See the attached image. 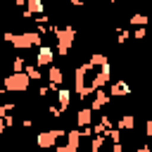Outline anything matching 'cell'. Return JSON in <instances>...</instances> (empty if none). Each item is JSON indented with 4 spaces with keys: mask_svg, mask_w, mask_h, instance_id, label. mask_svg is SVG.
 <instances>
[{
    "mask_svg": "<svg viewBox=\"0 0 152 152\" xmlns=\"http://www.w3.org/2000/svg\"><path fill=\"white\" fill-rule=\"evenodd\" d=\"M24 66H26L24 57H14V59H12V71H10V74H21V71H24Z\"/></svg>",
    "mask_w": 152,
    "mask_h": 152,
    "instance_id": "18",
    "label": "cell"
},
{
    "mask_svg": "<svg viewBox=\"0 0 152 152\" xmlns=\"http://www.w3.org/2000/svg\"><path fill=\"white\" fill-rule=\"evenodd\" d=\"M128 36H131V33H128L126 28H119V31H116V43H119V45H124V43L128 40Z\"/></svg>",
    "mask_w": 152,
    "mask_h": 152,
    "instance_id": "20",
    "label": "cell"
},
{
    "mask_svg": "<svg viewBox=\"0 0 152 152\" xmlns=\"http://www.w3.org/2000/svg\"><path fill=\"white\" fill-rule=\"evenodd\" d=\"M62 135H66V131H62V128H50V131H43V133H38L36 142H38V147H40V150H52Z\"/></svg>",
    "mask_w": 152,
    "mask_h": 152,
    "instance_id": "4",
    "label": "cell"
},
{
    "mask_svg": "<svg viewBox=\"0 0 152 152\" xmlns=\"http://www.w3.org/2000/svg\"><path fill=\"white\" fill-rule=\"evenodd\" d=\"M50 33L57 38V55L66 57L71 45H74V40H76V28L74 26H52Z\"/></svg>",
    "mask_w": 152,
    "mask_h": 152,
    "instance_id": "1",
    "label": "cell"
},
{
    "mask_svg": "<svg viewBox=\"0 0 152 152\" xmlns=\"http://www.w3.org/2000/svg\"><path fill=\"white\" fill-rule=\"evenodd\" d=\"M112 152H124V145H121V142H114V147H112Z\"/></svg>",
    "mask_w": 152,
    "mask_h": 152,
    "instance_id": "27",
    "label": "cell"
},
{
    "mask_svg": "<svg viewBox=\"0 0 152 152\" xmlns=\"http://www.w3.org/2000/svg\"><path fill=\"white\" fill-rule=\"evenodd\" d=\"M24 7H26V12H28L31 17H40V14H43V2H40V0H26Z\"/></svg>",
    "mask_w": 152,
    "mask_h": 152,
    "instance_id": "13",
    "label": "cell"
},
{
    "mask_svg": "<svg viewBox=\"0 0 152 152\" xmlns=\"http://www.w3.org/2000/svg\"><path fill=\"white\" fill-rule=\"evenodd\" d=\"M7 128H5V121H2V116H0V133H5Z\"/></svg>",
    "mask_w": 152,
    "mask_h": 152,
    "instance_id": "29",
    "label": "cell"
},
{
    "mask_svg": "<svg viewBox=\"0 0 152 152\" xmlns=\"http://www.w3.org/2000/svg\"><path fill=\"white\" fill-rule=\"evenodd\" d=\"M57 107H59V112L64 114L66 109H69V102H71V90H66V88H59L57 90Z\"/></svg>",
    "mask_w": 152,
    "mask_h": 152,
    "instance_id": "12",
    "label": "cell"
},
{
    "mask_svg": "<svg viewBox=\"0 0 152 152\" xmlns=\"http://www.w3.org/2000/svg\"><path fill=\"white\" fill-rule=\"evenodd\" d=\"M135 128V116L133 114H121L119 116V121H116V131H133Z\"/></svg>",
    "mask_w": 152,
    "mask_h": 152,
    "instance_id": "11",
    "label": "cell"
},
{
    "mask_svg": "<svg viewBox=\"0 0 152 152\" xmlns=\"http://www.w3.org/2000/svg\"><path fill=\"white\" fill-rule=\"evenodd\" d=\"M88 64H90V69H100V66H104V64H109V62H107V57H104L102 52H95V55H90Z\"/></svg>",
    "mask_w": 152,
    "mask_h": 152,
    "instance_id": "14",
    "label": "cell"
},
{
    "mask_svg": "<svg viewBox=\"0 0 152 152\" xmlns=\"http://www.w3.org/2000/svg\"><path fill=\"white\" fill-rule=\"evenodd\" d=\"M145 135H152V121H145Z\"/></svg>",
    "mask_w": 152,
    "mask_h": 152,
    "instance_id": "25",
    "label": "cell"
},
{
    "mask_svg": "<svg viewBox=\"0 0 152 152\" xmlns=\"http://www.w3.org/2000/svg\"><path fill=\"white\" fill-rule=\"evenodd\" d=\"M12 38H14V33H12V31H5V33L0 36V40H5V43H12Z\"/></svg>",
    "mask_w": 152,
    "mask_h": 152,
    "instance_id": "23",
    "label": "cell"
},
{
    "mask_svg": "<svg viewBox=\"0 0 152 152\" xmlns=\"http://www.w3.org/2000/svg\"><path fill=\"white\" fill-rule=\"evenodd\" d=\"M24 74L28 76V81H40V78H43V74H40V69H38L36 64H26V66H24Z\"/></svg>",
    "mask_w": 152,
    "mask_h": 152,
    "instance_id": "15",
    "label": "cell"
},
{
    "mask_svg": "<svg viewBox=\"0 0 152 152\" xmlns=\"http://www.w3.org/2000/svg\"><path fill=\"white\" fill-rule=\"evenodd\" d=\"M52 152H66V147H64V145H55V147H52Z\"/></svg>",
    "mask_w": 152,
    "mask_h": 152,
    "instance_id": "28",
    "label": "cell"
},
{
    "mask_svg": "<svg viewBox=\"0 0 152 152\" xmlns=\"http://www.w3.org/2000/svg\"><path fill=\"white\" fill-rule=\"evenodd\" d=\"M21 126H24V128H31V126H33V119H24Z\"/></svg>",
    "mask_w": 152,
    "mask_h": 152,
    "instance_id": "26",
    "label": "cell"
},
{
    "mask_svg": "<svg viewBox=\"0 0 152 152\" xmlns=\"http://www.w3.org/2000/svg\"><path fill=\"white\" fill-rule=\"evenodd\" d=\"M128 21H131V26H135V28H145V26H147V17H142V14H133Z\"/></svg>",
    "mask_w": 152,
    "mask_h": 152,
    "instance_id": "17",
    "label": "cell"
},
{
    "mask_svg": "<svg viewBox=\"0 0 152 152\" xmlns=\"http://www.w3.org/2000/svg\"><path fill=\"white\" fill-rule=\"evenodd\" d=\"M107 104H109V95H107L104 90H95V93H93V102H90L88 109H90V112H102Z\"/></svg>",
    "mask_w": 152,
    "mask_h": 152,
    "instance_id": "7",
    "label": "cell"
},
{
    "mask_svg": "<svg viewBox=\"0 0 152 152\" xmlns=\"http://www.w3.org/2000/svg\"><path fill=\"white\" fill-rule=\"evenodd\" d=\"M52 59H55V50L50 45H40L38 48V55H36V66H52Z\"/></svg>",
    "mask_w": 152,
    "mask_h": 152,
    "instance_id": "5",
    "label": "cell"
},
{
    "mask_svg": "<svg viewBox=\"0 0 152 152\" xmlns=\"http://www.w3.org/2000/svg\"><path fill=\"white\" fill-rule=\"evenodd\" d=\"M104 140H107L104 135H93L90 138V152H100L104 147Z\"/></svg>",
    "mask_w": 152,
    "mask_h": 152,
    "instance_id": "16",
    "label": "cell"
},
{
    "mask_svg": "<svg viewBox=\"0 0 152 152\" xmlns=\"http://www.w3.org/2000/svg\"><path fill=\"white\" fill-rule=\"evenodd\" d=\"M48 81H50L48 86H52L55 90H59V88H62V83H64V71H62L59 66H55V64H52V66H48Z\"/></svg>",
    "mask_w": 152,
    "mask_h": 152,
    "instance_id": "6",
    "label": "cell"
},
{
    "mask_svg": "<svg viewBox=\"0 0 152 152\" xmlns=\"http://www.w3.org/2000/svg\"><path fill=\"white\" fill-rule=\"evenodd\" d=\"M64 147H66V152H78V150H81V138H78V131H76V128L66 133Z\"/></svg>",
    "mask_w": 152,
    "mask_h": 152,
    "instance_id": "10",
    "label": "cell"
},
{
    "mask_svg": "<svg viewBox=\"0 0 152 152\" xmlns=\"http://www.w3.org/2000/svg\"><path fill=\"white\" fill-rule=\"evenodd\" d=\"M104 138H109L112 142H121V131H116V128H109V131L104 133Z\"/></svg>",
    "mask_w": 152,
    "mask_h": 152,
    "instance_id": "19",
    "label": "cell"
},
{
    "mask_svg": "<svg viewBox=\"0 0 152 152\" xmlns=\"http://www.w3.org/2000/svg\"><path fill=\"white\" fill-rule=\"evenodd\" d=\"M12 48H17V50H28V48H40L43 45V36H38L36 31H24V33H14V38H12V43H10Z\"/></svg>",
    "mask_w": 152,
    "mask_h": 152,
    "instance_id": "2",
    "label": "cell"
},
{
    "mask_svg": "<svg viewBox=\"0 0 152 152\" xmlns=\"http://www.w3.org/2000/svg\"><path fill=\"white\" fill-rule=\"evenodd\" d=\"M107 95L126 97V95H131V88H128V83H126V81H114V83L109 86V93H107Z\"/></svg>",
    "mask_w": 152,
    "mask_h": 152,
    "instance_id": "8",
    "label": "cell"
},
{
    "mask_svg": "<svg viewBox=\"0 0 152 152\" xmlns=\"http://www.w3.org/2000/svg\"><path fill=\"white\" fill-rule=\"evenodd\" d=\"M2 121H5V128H12V126H14V116H12V114H5Z\"/></svg>",
    "mask_w": 152,
    "mask_h": 152,
    "instance_id": "22",
    "label": "cell"
},
{
    "mask_svg": "<svg viewBox=\"0 0 152 152\" xmlns=\"http://www.w3.org/2000/svg\"><path fill=\"white\" fill-rule=\"evenodd\" d=\"M138 152H152V150H150V147H147V145H142V147H140V150H138Z\"/></svg>",
    "mask_w": 152,
    "mask_h": 152,
    "instance_id": "30",
    "label": "cell"
},
{
    "mask_svg": "<svg viewBox=\"0 0 152 152\" xmlns=\"http://www.w3.org/2000/svg\"><path fill=\"white\" fill-rule=\"evenodd\" d=\"M48 112H50V116H57V119L62 116V112H59V107H57V104H50V107H48Z\"/></svg>",
    "mask_w": 152,
    "mask_h": 152,
    "instance_id": "21",
    "label": "cell"
},
{
    "mask_svg": "<svg viewBox=\"0 0 152 152\" xmlns=\"http://www.w3.org/2000/svg\"><path fill=\"white\" fill-rule=\"evenodd\" d=\"M90 124H93V112H90L88 107L78 109V112H76V128H86V126H90Z\"/></svg>",
    "mask_w": 152,
    "mask_h": 152,
    "instance_id": "9",
    "label": "cell"
},
{
    "mask_svg": "<svg viewBox=\"0 0 152 152\" xmlns=\"http://www.w3.org/2000/svg\"><path fill=\"white\" fill-rule=\"evenodd\" d=\"M133 36H135L138 40H140V38H145V28H135V31H133Z\"/></svg>",
    "mask_w": 152,
    "mask_h": 152,
    "instance_id": "24",
    "label": "cell"
},
{
    "mask_svg": "<svg viewBox=\"0 0 152 152\" xmlns=\"http://www.w3.org/2000/svg\"><path fill=\"white\" fill-rule=\"evenodd\" d=\"M28 86H31V81H28V76H26L24 71H21V74H7V76L2 78L5 93H26Z\"/></svg>",
    "mask_w": 152,
    "mask_h": 152,
    "instance_id": "3",
    "label": "cell"
}]
</instances>
